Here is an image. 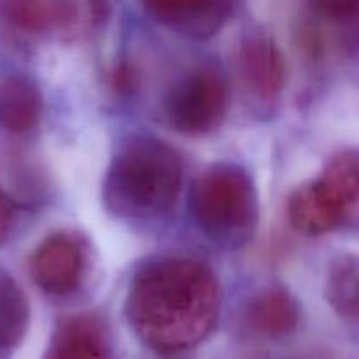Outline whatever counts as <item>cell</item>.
<instances>
[{"mask_svg":"<svg viewBox=\"0 0 359 359\" xmlns=\"http://www.w3.org/2000/svg\"><path fill=\"white\" fill-rule=\"evenodd\" d=\"M228 83L216 67L191 70L168 90L165 118L174 130L189 135L207 133L221 125L228 107Z\"/></svg>","mask_w":359,"mask_h":359,"instance_id":"obj_5","label":"cell"},{"mask_svg":"<svg viewBox=\"0 0 359 359\" xmlns=\"http://www.w3.org/2000/svg\"><path fill=\"white\" fill-rule=\"evenodd\" d=\"M158 20L193 35H207L221 27L235 0H140Z\"/></svg>","mask_w":359,"mask_h":359,"instance_id":"obj_7","label":"cell"},{"mask_svg":"<svg viewBox=\"0 0 359 359\" xmlns=\"http://www.w3.org/2000/svg\"><path fill=\"white\" fill-rule=\"evenodd\" d=\"M30 305L20 284L0 270V351L16 347L27 335Z\"/></svg>","mask_w":359,"mask_h":359,"instance_id":"obj_14","label":"cell"},{"mask_svg":"<svg viewBox=\"0 0 359 359\" xmlns=\"http://www.w3.org/2000/svg\"><path fill=\"white\" fill-rule=\"evenodd\" d=\"M189 209L200 230L219 244H244L258 223L255 184L248 172L233 163L214 165L196 179Z\"/></svg>","mask_w":359,"mask_h":359,"instance_id":"obj_3","label":"cell"},{"mask_svg":"<svg viewBox=\"0 0 359 359\" xmlns=\"http://www.w3.org/2000/svg\"><path fill=\"white\" fill-rule=\"evenodd\" d=\"M241 69L249 90L262 98H273L284 83L280 51L263 34H251L241 46Z\"/></svg>","mask_w":359,"mask_h":359,"instance_id":"obj_9","label":"cell"},{"mask_svg":"<svg viewBox=\"0 0 359 359\" xmlns=\"http://www.w3.org/2000/svg\"><path fill=\"white\" fill-rule=\"evenodd\" d=\"M287 212L309 235L359 226V149L337 154L318 181L291 195Z\"/></svg>","mask_w":359,"mask_h":359,"instance_id":"obj_4","label":"cell"},{"mask_svg":"<svg viewBox=\"0 0 359 359\" xmlns=\"http://www.w3.org/2000/svg\"><path fill=\"white\" fill-rule=\"evenodd\" d=\"M219 304V287L205 266L188 259H156L133 277L126 318L146 346L174 354L210 335Z\"/></svg>","mask_w":359,"mask_h":359,"instance_id":"obj_1","label":"cell"},{"mask_svg":"<svg viewBox=\"0 0 359 359\" xmlns=\"http://www.w3.org/2000/svg\"><path fill=\"white\" fill-rule=\"evenodd\" d=\"M11 223H13V207H11L9 200L0 193V245L6 242Z\"/></svg>","mask_w":359,"mask_h":359,"instance_id":"obj_16","label":"cell"},{"mask_svg":"<svg viewBox=\"0 0 359 359\" xmlns=\"http://www.w3.org/2000/svg\"><path fill=\"white\" fill-rule=\"evenodd\" d=\"M76 0H0V20L27 34L62 30L76 21Z\"/></svg>","mask_w":359,"mask_h":359,"instance_id":"obj_8","label":"cell"},{"mask_svg":"<svg viewBox=\"0 0 359 359\" xmlns=\"http://www.w3.org/2000/svg\"><path fill=\"white\" fill-rule=\"evenodd\" d=\"M182 163L175 149L156 137L126 140L109 165L104 200L121 217L151 219L168 212L177 202Z\"/></svg>","mask_w":359,"mask_h":359,"instance_id":"obj_2","label":"cell"},{"mask_svg":"<svg viewBox=\"0 0 359 359\" xmlns=\"http://www.w3.org/2000/svg\"><path fill=\"white\" fill-rule=\"evenodd\" d=\"M42 95L37 84L25 76L0 79V128L9 133H27L39 125Z\"/></svg>","mask_w":359,"mask_h":359,"instance_id":"obj_10","label":"cell"},{"mask_svg":"<svg viewBox=\"0 0 359 359\" xmlns=\"http://www.w3.org/2000/svg\"><path fill=\"white\" fill-rule=\"evenodd\" d=\"M325 293L340 318L359 321V255H342L333 259Z\"/></svg>","mask_w":359,"mask_h":359,"instance_id":"obj_13","label":"cell"},{"mask_svg":"<svg viewBox=\"0 0 359 359\" xmlns=\"http://www.w3.org/2000/svg\"><path fill=\"white\" fill-rule=\"evenodd\" d=\"M84 272V251L72 233H53L35 249L30 273L44 293L63 297L77 290Z\"/></svg>","mask_w":359,"mask_h":359,"instance_id":"obj_6","label":"cell"},{"mask_svg":"<svg viewBox=\"0 0 359 359\" xmlns=\"http://www.w3.org/2000/svg\"><path fill=\"white\" fill-rule=\"evenodd\" d=\"M248 318L252 330L259 335L283 339L297 330L300 307L290 291L283 287H270L251 302Z\"/></svg>","mask_w":359,"mask_h":359,"instance_id":"obj_11","label":"cell"},{"mask_svg":"<svg viewBox=\"0 0 359 359\" xmlns=\"http://www.w3.org/2000/svg\"><path fill=\"white\" fill-rule=\"evenodd\" d=\"M42 359H112L100 332L88 319H70L56 330Z\"/></svg>","mask_w":359,"mask_h":359,"instance_id":"obj_12","label":"cell"},{"mask_svg":"<svg viewBox=\"0 0 359 359\" xmlns=\"http://www.w3.org/2000/svg\"><path fill=\"white\" fill-rule=\"evenodd\" d=\"M307 6L312 16L328 27L359 25V0H307Z\"/></svg>","mask_w":359,"mask_h":359,"instance_id":"obj_15","label":"cell"}]
</instances>
